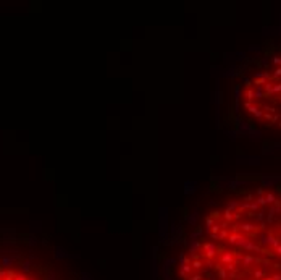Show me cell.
Wrapping results in <instances>:
<instances>
[{
	"mask_svg": "<svg viewBox=\"0 0 281 280\" xmlns=\"http://www.w3.org/2000/svg\"><path fill=\"white\" fill-rule=\"evenodd\" d=\"M0 280H37L34 275L23 272L18 269L10 267H0Z\"/></svg>",
	"mask_w": 281,
	"mask_h": 280,
	"instance_id": "7a4b0ae2",
	"label": "cell"
},
{
	"mask_svg": "<svg viewBox=\"0 0 281 280\" xmlns=\"http://www.w3.org/2000/svg\"><path fill=\"white\" fill-rule=\"evenodd\" d=\"M247 112L264 122H281V67L265 70L250 79L244 92Z\"/></svg>",
	"mask_w": 281,
	"mask_h": 280,
	"instance_id": "6da1fadb",
	"label": "cell"
}]
</instances>
